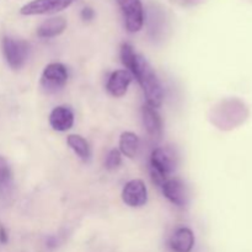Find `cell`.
Masks as SVG:
<instances>
[{
  "label": "cell",
  "instance_id": "obj_4",
  "mask_svg": "<svg viewBox=\"0 0 252 252\" xmlns=\"http://www.w3.org/2000/svg\"><path fill=\"white\" fill-rule=\"evenodd\" d=\"M1 49L7 65L14 70H20L29 59L30 43L25 39L5 36L1 41Z\"/></svg>",
  "mask_w": 252,
  "mask_h": 252
},
{
  "label": "cell",
  "instance_id": "obj_18",
  "mask_svg": "<svg viewBox=\"0 0 252 252\" xmlns=\"http://www.w3.org/2000/svg\"><path fill=\"white\" fill-rule=\"evenodd\" d=\"M120 53H121V61H122L123 65L127 68V70L129 71L130 74L134 73L135 66H137V63H138V56H139V54L135 53L132 44L127 43V42H126V43H122Z\"/></svg>",
  "mask_w": 252,
  "mask_h": 252
},
{
  "label": "cell",
  "instance_id": "obj_6",
  "mask_svg": "<svg viewBox=\"0 0 252 252\" xmlns=\"http://www.w3.org/2000/svg\"><path fill=\"white\" fill-rule=\"evenodd\" d=\"M75 1L78 0H31L20 9V14L24 16L56 14L65 10Z\"/></svg>",
  "mask_w": 252,
  "mask_h": 252
},
{
  "label": "cell",
  "instance_id": "obj_21",
  "mask_svg": "<svg viewBox=\"0 0 252 252\" xmlns=\"http://www.w3.org/2000/svg\"><path fill=\"white\" fill-rule=\"evenodd\" d=\"M7 240H9V236H7L6 230L2 225H0V243L1 244H6Z\"/></svg>",
  "mask_w": 252,
  "mask_h": 252
},
{
  "label": "cell",
  "instance_id": "obj_11",
  "mask_svg": "<svg viewBox=\"0 0 252 252\" xmlns=\"http://www.w3.org/2000/svg\"><path fill=\"white\" fill-rule=\"evenodd\" d=\"M142 116L143 125H144L149 137L155 140L160 139L162 135V121L157 108L149 105H144L142 108Z\"/></svg>",
  "mask_w": 252,
  "mask_h": 252
},
{
  "label": "cell",
  "instance_id": "obj_9",
  "mask_svg": "<svg viewBox=\"0 0 252 252\" xmlns=\"http://www.w3.org/2000/svg\"><path fill=\"white\" fill-rule=\"evenodd\" d=\"M164 196L177 207H186L189 202V189L186 184L179 177L167 179L161 186Z\"/></svg>",
  "mask_w": 252,
  "mask_h": 252
},
{
  "label": "cell",
  "instance_id": "obj_15",
  "mask_svg": "<svg viewBox=\"0 0 252 252\" xmlns=\"http://www.w3.org/2000/svg\"><path fill=\"white\" fill-rule=\"evenodd\" d=\"M14 191V175L9 162L4 157H0V198L7 199Z\"/></svg>",
  "mask_w": 252,
  "mask_h": 252
},
{
  "label": "cell",
  "instance_id": "obj_1",
  "mask_svg": "<svg viewBox=\"0 0 252 252\" xmlns=\"http://www.w3.org/2000/svg\"><path fill=\"white\" fill-rule=\"evenodd\" d=\"M250 116L248 105L240 98H225L213 106L209 120L218 129L231 130L240 127Z\"/></svg>",
  "mask_w": 252,
  "mask_h": 252
},
{
  "label": "cell",
  "instance_id": "obj_19",
  "mask_svg": "<svg viewBox=\"0 0 252 252\" xmlns=\"http://www.w3.org/2000/svg\"><path fill=\"white\" fill-rule=\"evenodd\" d=\"M121 152L117 149L110 150V153L107 154L105 160V167L107 170H115L117 169L118 166L122 162V157H121Z\"/></svg>",
  "mask_w": 252,
  "mask_h": 252
},
{
  "label": "cell",
  "instance_id": "obj_7",
  "mask_svg": "<svg viewBox=\"0 0 252 252\" xmlns=\"http://www.w3.org/2000/svg\"><path fill=\"white\" fill-rule=\"evenodd\" d=\"M68 81V70L62 63H51L44 68L41 76V85L44 90L54 93L65 86Z\"/></svg>",
  "mask_w": 252,
  "mask_h": 252
},
{
  "label": "cell",
  "instance_id": "obj_3",
  "mask_svg": "<svg viewBox=\"0 0 252 252\" xmlns=\"http://www.w3.org/2000/svg\"><path fill=\"white\" fill-rule=\"evenodd\" d=\"M150 164L153 182L161 187L162 184L169 179V175L176 169L177 157L170 148H157L152 153Z\"/></svg>",
  "mask_w": 252,
  "mask_h": 252
},
{
  "label": "cell",
  "instance_id": "obj_16",
  "mask_svg": "<svg viewBox=\"0 0 252 252\" xmlns=\"http://www.w3.org/2000/svg\"><path fill=\"white\" fill-rule=\"evenodd\" d=\"M120 152L129 159L137 157L139 150V138L133 132H123L120 137Z\"/></svg>",
  "mask_w": 252,
  "mask_h": 252
},
{
  "label": "cell",
  "instance_id": "obj_12",
  "mask_svg": "<svg viewBox=\"0 0 252 252\" xmlns=\"http://www.w3.org/2000/svg\"><path fill=\"white\" fill-rule=\"evenodd\" d=\"M49 125L57 132H66L74 125V113L68 106H58L49 115Z\"/></svg>",
  "mask_w": 252,
  "mask_h": 252
},
{
  "label": "cell",
  "instance_id": "obj_20",
  "mask_svg": "<svg viewBox=\"0 0 252 252\" xmlns=\"http://www.w3.org/2000/svg\"><path fill=\"white\" fill-rule=\"evenodd\" d=\"M80 16H81V19H83V21L89 22V21H91L94 17H95V11H94L93 7L85 6L83 10H81Z\"/></svg>",
  "mask_w": 252,
  "mask_h": 252
},
{
  "label": "cell",
  "instance_id": "obj_13",
  "mask_svg": "<svg viewBox=\"0 0 252 252\" xmlns=\"http://www.w3.org/2000/svg\"><path fill=\"white\" fill-rule=\"evenodd\" d=\"M170 249L174 252H191L194 246V234L189 228H179L169 241Z\"/></svg>",
  "mask_w": 252,
  "mask_h": 252
},
{
  "label": "cell",
  "instance_id": "obj_2",
  "mask_svg": "<svg viewBox=\"0 0 252 252\" xmlns=\"http://www.w3.org/2000/svg\"><path fill=\"white\" fill-rule=\"evenodd\" d=\"M132 75L135 76L139 83L145 98H147V105L154 108L160 107L164 101V90H162L161 83L152 65L142 56H138L137 66Z\"/></svg>",
  "mask_w": 252,
  "mask_h": 252
},
{
  "label": "cell",
  "instance_id": "obj_5",
  "mask_svg": "<svg viewBox=\"0 0 252 252\" xmlns=\"http://www.w3.org/2000/svg\"><path fill=\"white\" fill-rule=\"evenodd\" d=\"M125 19L126 29L130 33L139 32L144 25V7L142 0H117Z\"/></svg>",
  "mask_w": 252,
  "mask_h": 252
},
{
  "label": "cell",
  "instance_id": "obj_8",
  "mask_svg": "<svg viewBox=\"0 0 252 252\" xmlns=\"http://www.w3.org/2000/svg\"><path fill=\"white\" fill-rule=\"evenodd\" d=\"M122 199L132 208L143 207L148 201V189L142 180H130L122 189Z\"/></svg>",
  "mask_w": 252,
  "mask_h": 252
},
{
  "label": "cell",
  "instance_id": "obj_14",
  "mask_svg": "<svg viewBox=\"0 0 252 252\" xmlns=\"http://www.w3.org/2000/svg\"><path fill=\"white\" fill-rule=\"evenodd\" d=\"M66 20L62 16H54L42 22L37 29V36L41 38H53L63 33L66 29Z\"/></svg>",
  "mask_w": 252,
  "mask_h": 252
},
{
  "label": "cell",
  "instance_id": "obj_10",
  "mask_svg": "<svg viewBox=\"0 0 252 252\" xmlns=\"http://www.w3.org/2000/svg\"><path fill=\"white\" fill-rule=\"evenodd\" d=\"M132 80L133 75L127 69H120L111 74L107 84H106V89L113 97H122L127 93L128 86L130 85Z\"/></svg>",
  "mask_w": 252,
  "mask_h": 252
},
{
  "label": "cell",
  "instance_id": "obj_17",
  "mask_svg": "<svg viewBox=\"0 0 252 252\" xmlns=\"http://www.w3.org/2000/svg\"><path fill=\"white\" fill-rule=\"evenodd\" d=\"M66 143L70 147V149L80 158L84 161H88L91 157V149L88 140L78 134H70L66 139Z\"/></svg>",
  "mask_w": 252,
  "mask_h": 252
}]
</instances>
